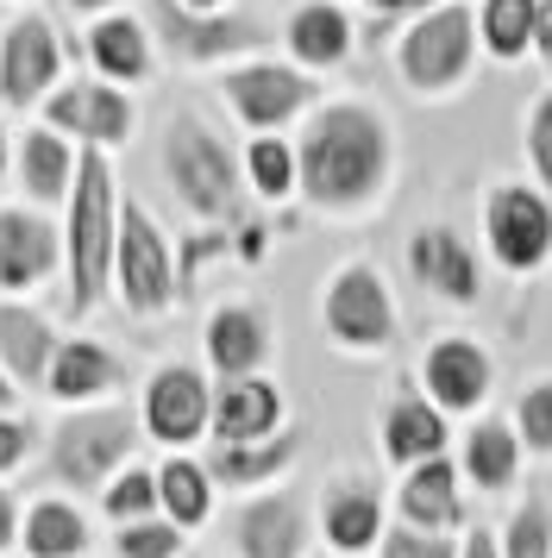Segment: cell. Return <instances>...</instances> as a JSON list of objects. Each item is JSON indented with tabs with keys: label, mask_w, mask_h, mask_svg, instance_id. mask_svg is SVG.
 <instances>
[{
	"label": "cell",
	"mask_w": 552,
	"mask_h": 558,
	"mask_svg": "<svg viewBox=\"0 0 552 558\" xmlns=\"http://www.w3.org/2000/svg\"><path fill=\"white\" fill-rule=\"evenodd\" d=\"M157 32L182 63H214V57H239L264 45V32L251 20H207V13H182L176 0H157Z\"/></svg>",
	"instance_id": "cell-15"
},
{
	"label": "cell",
	"mask_w": 552,
	"mask_h": 558,
	"mask_svg": "<svg viewBox=\"0 0 552 558\" xmlns=\"http://www.w3.org/2000/svg\"><path fill=\"white\" fill-rule=\"evenodd\" d=\"M245 177L264 202H283V195L296 189V145H283V138H251Z\"/></svg>",
	"instance_id": "cell-34"
},
{
	"label": "cell",
	"mask_w": 552,
	"mask_h": 558,
	"mask_svg": "<svg viewBox=\"0 0 552 558\" xmlns=\"http://www.w3.org/2000/svg\"><path fill=\"white\" fill-rule=\"evenodd\" d=\"M533 13L540 0H483L477 7V51H490L496 63L533 51Z\"/></svg>",
	"instance_id": "cell-30"
},
{
	"label": "cell",
	"mask_w": 552,
	"mask_h": 558,
	"mask_svg": "<svg viewBox=\"0 0 552 558\" xmlns=\"http://www.w3.org/2000/svg\"><path fill=\"white\" fill-rule=\"evenodd\" d=\"M132 446H139V421L125 408H82L50 433V471L70 489H107L125 471Z\"/></svg>",
	"instance_id": "cell-5"
},
{
	"label": "cell",
	"mask_w": 552,
	"mask_h": 558,
	"mask_svg": "<svg viewBox=\"0 0 552 558\" xmlns=\"http://www.w3.org/2000/svg\"><path fill=\"white\" fill-rule=\"evenodd\" d=\"M207 421H214V396H207L201 371L164 364L145 383V433L157 446H195L201 433H207Z\"/></svg>",
	"instance_id": "cell-10"
},
{
	"label": "cell",
	"mask_w": 552,
	"mask_h": 558,
	"mask_svg": "<svg viewBox=\"0 0 552 558\" xmlns=\"http://www.w3.org/2000/svg\"><path fill=\"white\" fill-rule=\"evenodd\" d=\"M20 182H25V195H32V202H63V195H70V182H75L70 145H63L57 132H25Z\"/></svg>",
	"instance_id": "cell-32"
},
{
	"label": "cell",
	"mask_w": 552,
	"mask_h": 558,
	"mask_svg": "<svg viewBox=\"0 0 552 558\" xmlns=\"http://www.w3.org/2000/svg\"><path fill=\"white\" fill-rule=\"evenodd\" d=\"M176 7H189V13H214L220 0H176Z\"/></svg>",
	"instance_id": "cell-47"
},
{
	"label": "cell",
	"mask_w": 552,
	"mask_h": 558,
	"mask_svg": "<svg viewBox=\"0 0 552 558\" xmlns=\"http://www.w3.org/2000/svg\"><path fill=\"white\" fill-rule=\"evenodd\" d=\"M458 558H502L496 533H490V527H471V533H465V553H458Z\"/></svg>",
	"instance_id": "cell-41"
},
{
	"label": "cell",
	"mask_w": 552,
	"mask_h": 558,
	"mask_svg": "<svg viewBox=\"0 0 552 558\" xmlns=\"http://www.w3.org/2000/svg\"><path fill=\"white\" fill-rule=\"evenodd\" d=\"M490 383H496V364H490V352L477 339H433L427 345L421 389L440 414H471V408H483Z\"/></svg>",
	"instance_id": "cell-11"
},
{
	"label": "cell",
	"mask_w": 552,
	"mask_h": 558,
	"mask_svg": "<svg viewBox=\"0 0 552 558\" xmlns=\"http://www.w3.org/2000/svg\"><path fill=\"white\" fill-rule=\"evenodd\" d=\"M321 320L346 352H383L396 339V302H389V289H383V277L371 264H346L326 282Z\"/></svg>",
	"instance_id": "cell-8"
},
{
	"label": "cell",
	"mask_w": 552,
	"mask_h": 558,
	"mask_svg": "<svg viewBox=\"0 0 552 558\" xmlns=\"http://www.w3.org/2000/svg\"><path fill=\"white\" fill-rule=\"evenodd\" d=\"M458 464H465V477H471L483 496H502V489H515V477H521V439H515V427H508L502 414H490V421H477V427L465 433Z\"/></svg>",
	"instance_id": "cell-24"
},
{
	"label": "cell",
	"mask_w": 552,
	"mask_h": 558,
	"mask_svg": "<svg viewBox=\"0 0 552 558\" xmlns=\"http://www.w3.org/2000/svg\"><path fill=\"white\" fill-rule=\"evenodd\" d=\"M13 402V377H7V371H0V408Z\"/></svg>",
	"instance_id": "cell-48"
},
{
	"label": "cell",
	"mask_w": 552,
	"mask_h": 558,
	"mask_svg": "<svg viewBox=\"0 0 552 558\" xmlns=\"http://www.w3.org/2000/svg\"><path fill=\"white\" fill-rule=\"evenodd\" d=\"M88 57H95V70L107 82H139L151 70V38L132 13H107L88 32Z\"/></svg>",
	"instance_id": "cell-28"
},
{
	"label": "cell",
	"mask_w": 552,
	"mask_h": 558,
	"mask_svg": "<svg viewBox=\"0 0 552 558\" xmlns=\"http://www.w3.org/2000/svg\"><path fill=\"white\" fill-rule=\"evenodd\" d=\"M0 177H7V132H0Z\"/></svg>",
	"instance_id": "cell-49"
},
{
	"label": "cell",
	"mask_w": 552,
	"mask_h": 558,
	"mask_svg": "<svg viewBox=\"0 0 552 558\" xmlns=\"http://www.w3.org/2000/svg\"><path fill=\"white\" fill-rule=\"evenodd\" d=\"M483 239L496 252L502 270L515 277H533L552 257V202L540 189H521V182H502L483 202Z\"/></svg>",
	"instance_id": "cell-7"
},
{
	"label": "cell",
	"mask_w": 552,
	"mask_h": 558,
	"mask_svg": "<svg viewBox=\"0 0 552 558\" xmlns=\"http://www.w3.org/2000/svg\"><path fill=\"white\" fill-rule=\"evenodd\" d=\"M50 357H57V332H50L45 314L20 302L0 307V371L13 383H45Z\"/></svg>",
	"instance_id": "cell-23"
},
{
	"label": "cell",
	"mask_w": 552,
	"mask_h": 558,
	"mask_svg": "<svg viewBox=\"0 0 552 558\" xmlns=\"http://www.w3.org/2000/svg\"><path fill=\"white\" fill-rule=\"evenodd\" d=\"M32 446H38V433L25 427V421H7V414H0V477L20 471L25 458H32Z\"/></svg>",
	"instance_id": "cell-40"
},
{
	"label": "cell",
	"mask_w": 552,
	"mask_h": 558,
	"mask_svg": "<svg viewBox=\"0 0 552 558\" xmlns=\"http://www.w3.org/2000/svg\"><path fill=\"white\" fill-rule=\"evenodd\" d=\"M289 51H296V63H308V70L346 63L351 20L333 7V0H308V7H296V20H289Z\"/></svg>",
	"instance_id": "cell-27"
},
{
	"label": "cell",
	"mask_w": 552,
	"mask_h": 558,
	"mask_svg": "<svg viewBox=\"0 0 552 558\" xmlns=\"http://www.w3.org/2000/svg\"><path fill=\"white\" fill-rule=\"evenodd\" d=\"M527 163H533L540 189H552V95H540L533 120H527Z\"/></svg>",
	"instance_id": "cell-39"
},
{
	"label": "cell",
	"mask_w": 552,
	"mask_h": 558,
	"mask_svg": "<svg viewBox=\"0 0 552 558\" xmlns=\"http://www.w3.org/2000/svg\"><path fill=\"white\" fill-rule=\"evenodd\" d=\"M301 452V427L276 433V439H257V446H214L207 452V477L226 483V489H257V483L283 477Z\"/></svg>",
	"instance_id": "cell-25"
},
{
	"label": "cell",
	"mask_w": 552,
	"mask_h": 558,
	"mask_svg": "<svg viewBox=\"0 0 552 558\" xmlns=\"http://www.w3.org/2000/svg\"><path fill=\"white\" fill-rule=\"evenodd\" d=\"M376 553L383 558H458V546H452L446 533H421V527H383V539H376Z\"/></svg>",
	"instance_id": "cell-38"
},
{
	"label": "cell",
	"mask_w": 552,
	"mask_h": 558,
	"mask_svg": "<svg viewBox=\"0 0 552 558\" xmlns=\"http://www.w3.org/2000/svg\"><path fill=\"white\" fill-rule=\"evenodd\" d=\"M396 508H401V527L452 533L458 521H465V502H458V464H452V458H427V464H415V471H401Z\"/></svg>",
	"instance_id": "cell-18"
},
{
	"label": "cell",
	"mask_w": 552,
	"mask_h": 558,
	"mask_svg": "<svg viewBox=\"0 0 552 558\" xmlns=\"http://www.w3.org/2000/svg\"><path fill=\"white\" fill-rule=\"evenodd\" d=\"M75 13H107V7H113V0H70Z\"/></svg>",
	"instance_id": "cell-46"
},
{
	"label": "cell",
	"mask_w": 552,
	"mask_h": 558,
	"mask_svg": "<svg viewBox=\"0 0 552 558\" xmlns=\"http://www.w3.org/2000/svg\"><path fill=\"white\" fill-rule=\"evenodd\" d=\"M50 132H70V138H88V145H120L132 132V101H125L113 82H75V88H57L45 101Z\"/></svg>",
	"instance_id": "cell-13"
},
{
	"label": "cell",
	"mask_w": 552,
	"mask_h": 558,
	"mask_svg": "<svg viewBox=\"0 0 552 558\" xmlns=\"http://www.w3.org/2000/svg\"><path fill=\"white\" fill-rule=\"evenodd\" d=\"M239 257H251V264L264 257V227H245V232H239Z\"/></svg>",
	"instance_id": "cell-44"
},
{
	"label": "cell",
	"mask_w": 552,
	"mask_h": 558,
	"mask_svg": "<svg viewBox=\"0 0 552 558\" xmlns=\"http://www.w3.org/2000/svg\"><path fill=\"white\" fill-rule=\"evenodd\" d=\"M271 352V327H264V314L257 307H220L214 320H207V364L220 371L226 383L239 377H257V364Z\"/></svg>",
	"instance_id": "cell-20"
},
{
	"label": "cell",
	"mask_w": 552,
	"mask_h": 558,
	"mask_svg": "<svg viewBox=\"0 0 552 558\" xmlns=\"http://www.w3.org/2000/svg\"><path fill=\"white\" fill-rule=\"evenodd\" d=\"M57 70H63V45H57L50 20H38V13L13 20L7 38H0V101L32 107L57 82Z\"/></svg>",
	"instance_id": "cell-12"
},
{
	"label": "cell",
	"mask_w": 552,
	"mask_h": 558,
	"mask_svg": "<svg viewBox=\"0 0 552 558\" xmlns=\"http://www.w3.org/2000/svg\"><path fill=\"white\" fill-rule=\"evenodd\" d=\"M214 446H257L283 433V389L264 377H239L214 396Z\"/></svg>",
	"instance_id": "cell-16"
},
{
	"label": "cell",
	"mask_w": 552,
	"mask_h": 558,
	"mask_svg": "<svg viewBox=\"0 0 552 558\" xmlns=\"http://www.w3.org/2000/svg\"><path fill=\"white\" fill-rule=\"evenodd\" d=\"M389 182V126L364 101L321 107L296 145V189L326 214L371 207Z\"/></svg>",
	"instance_id": "cell-1"
},
{
	"label": "cell",
	"mask_w": 552,
	"mask_h": 558,
	"mask_svg": "<svg viewBox=\"0 0 552 558\" xmlns=\"http://www.w3.org/2000/svg\"><path fill=\"white\" fill-rule=\"evenodd\" d=\"M113 239H120V195L100 151L75 157L70 182V227H63V264H70V314H95L113 282Z\"/></svg>",
	"instance_id": "cell-2"
},
{
	"label": "cell",
	"mask_w": 552,
	"mask_h": 558,
	"mask_svg": "<svg viewBox=\"0 0 552 558\" xmlns=\"http://www.w3.org/2000/svg\"><path fill=\"white\" fill-rule=\"evenodd\" d=\"M157 508H164V521L170 527H207V514H214V477H207V464L195 458H170L164 471H157Z\"/></svg>",
	"instance_id": "cell-29"
},
{
	"label": "cell",
	"mask_w": 552,
	"mask_h": 558,
	"mask_svg": "<svg viewBox=\"0 0 552 558\" xmlns=\"http://www.w3.org/2000/svg\"><path fill=\"white\" fill-rule=\"evenodd\" d=\"M57 257H63V239H57L38 214H20V207L0 214V289H32V282H45Z\"/></svg>",
	"instance_id": "cell-19"
},
{
	"label": "cell",
	"mask_w": 552,
	"mask_h": 558,
	"mask_svg": "<svg viewBox=\"0 0 552 558\" xmlns=\"http://www.w3.org/2000/svg\"><path fill=\"white\" fill-rule=\"evenodd\" d=\"M232 553L239 558H301L308 553V508L296 496H257L232 514Z\"/></svg>",
	"instance_id": "cell-14"
},
{
	"label": "cell",
	"mask_w": 552,
	"mask_h": 558,
	"mask_svg": "<svg viewBox=\"0 0 552 558\" xmlns=\"http://www.w3.org/2000/svg\"><path fill=\"white\" fill-rule=\"evenodd\" d=\"M100 508H107L120 527H132V521H151V514H157V471H145V464H125L120 477L100 489Z\"/></svg>",
	"instance_id": "cell-33"
},
{
	"label": "cell",
	"mask_w": 552,
	"mask_h": 558,
	"mask_svg": "<svg viewBox=\"0 0 552 558\" xmlns=\"http://www.w3.org/2000/svg\"><path fill=\"white\" fill-rule=\"evenodd\" d=\"M20 539H25L32 558H82L88 553V521H82V508H70V502H32Z\"/></svg>",
	"instance_id": "cell-31"
},
{
	"label": "cell",
	"mask_w": 552,
	"mask_h": 558,
	"mask_svg": "<svg viewBox=\"0 0 552 558\" xmlns=\"http://www.w3.org/2000/svg\"><path fill=\"white\" fill-rule=\"evenodd\" d=\"M164 177L201 220H232L239 214V163L195 113H176L164 132Z\"/></svg>",
	"instance_id": "cell-4"
},
{
	"label": "cell",
	"mask_w": 552,
	"mask_h": 558,
	"mask_svg": "<svg viewBox=\"0 0 552 558\" xmlns=\"http://www.w3.org/2000/svg\"><path fill=\"white\" fill-rule=\"evenodd\" d=\"M226 88V107L245 120L251 132H276L283 120H296L301 107L314 101V82L289 70V63H245L220 82Z\"/></svg>",
	"instance_id": "cell-9"
},
{
	"label": "cell",
	"mask_w": 552,
	"mask_h": 558,
	"mask_svg": "<svg viewBox=\"0 0 552 558\" xmlns=\"http://www.w3.org/2000/svg\"><path fill=\"white\" fill-rule=\"evenodd\" d=\"M496 546H502V558H552V508H547V496H527Z\"/></svg>",
	"instance_id": "cell-35"
},
{
	"label": "cell",
	"mask_w": 552,
	"mask_h": 558,
	"mask_svg": "<svg viewBox=\"0 0 552 558\" xmlns=\"http://www.w3.org/2000/svg\"><path fill=\"white\" fill-rule=\"evenodd\" d=\"M376 13H421V7H440V0H371Z\"/></svg>",
	"instance_id": "cell-45"
},
{
	"label": "cell",
	"mask_w": 552,
	"mask_h": 558,
	"mask_svg": "<svg viewBox=\"0 0 552 558\" xmlns=\"http://www.w3.org/2000/svg\"><path fill=\"white\" fill-rule=\"evenodd\" d=\"M515 439H521V452L552 458V377L521 389V402H515Z\"/></svg>",
	"instance_id": "cell-36"
},
{
	"label": "cell",
	"mask_w": 552,
	"mask_h": 558,
	"mask_svg": "<svg viewBox=\"0 0 552 558\" xmlns=\"http://www.w3.org/2000/svg\"><path fill=\"white\" fill-rule=\"evenodd\" d=\"M383 458L401 464V471H415L427 458H446V414L433 402H421V396L389 402V414H383Z\"/></svg>",
	"instance_id": "cell-21"
},
{
	"label": "cell",
	"mask_w": 552,
	"mask_h": 558,
	"mask_svg": "<svg viewBox=\"0 0 552 558\" xmlns=\"http://www.w3.org/2000/svg\"><path fill=\"white\" fill-rule=\"evenodd\" d=\"M533 51L552 63V0H540V13H533Z\"/></svg>",
	"instance_id": "cell-42"
},
{
	"label": "cell",
	"mask_w": 552,
	"mask_h": 558,
	"mask_svg": "<svg viewBox=\"0 0 552 558\" xmlns=\"http://www.w3.org/2000/svg\"><path fill=\"white\" fill-rule=\"evenodd\" d=\"M113 282H120V302L151 320L176 302V264H170V245L151 220L145 207L132 202L120 207V239H113Z\"/></svg>",
	"instance_id": "cell-6"
},
{
	"label": "cell",
	"mask_w": 552,
	"mask_h": 558,
	"mask_svg": "<svg viewBox=\"0 0 552 558\" xmlns=\"http://www.w3.org/2000/svg\"><path fill=\"white\" fill-rule=\"evenodd\" d=\"M13 533H20V514H13V496L0 489V553L13 546Z\"/></svg>",
	"instance_id": "cell-43"
},
{
	"label": "cell",
	"mask_w": 552,
	"mask_h": 558,
	"mask_svg": "<svg viewBox=\"0 0 552 558\" xmlns=\"http://www.w3.org/2000/svg\"><path fill=\"white\" fill-rule=\"evenodd\" d=\"M113 553L120 558H182V527H170V521H132V527H120V539H113Z\"/></svg>",
	"instance_id": "cell-37"
},
{
	"label": "cell",
	"mask_w": 552,
	"mask_h": 558,
	"mask_svg": "<svg viewBox=\"0 0 552 558\" xmlns=\"http://www.w3.org/2000/svg\"><path fill=\"white\" fill-rule=\"evenodd\" d=\"M113 383H120L113 352L95 345V339H70V345H57V357H50L45 389L57 396V402H95V396H107Z\"/></svg>",
	"instance_id": "cell-26"
},
{
	"label": "cell",
	"mask_w": 552,
	"mask_h": 558,
	"mask_svg": "<svg viewBox=\"0 0 552 558\" xmlns=\"http://www.w3.org/2000/svg\"><path fill=\"white\" fill-rule=\"evenodd\" d=\"M321 533L333 553H371L383 539V502L371 483H333L321 502Z\"/></svg>",
	"instance_id": "cell-22"
},
{
	"label": "cell",
	"mask_w": 552,
	"mask_h": 558,
	"mask_svg": "<svg viewBox=\"0 0 552 558\" xmlns=\"http://www.w3.org/2000/svg\"><path fill=\"white\" fill-rule=\"evenodd\" d=\"M408 264H415L421 289H433L440 302L471 307V302H477V289H483L471 245H465V239H458L452 227H421V232H415V245H408Z\"/></svg>",
	"instance_id": "cell-17"
},
{
	"label": "cell",
	"mask_w": 552,
	"mask_h": 558,
	"mask_svg": "<svg viewBox=\"0 0 552 558\" xmlns=\"http://www.w3.org/2000/svg\"><path fill=\"white\" fill-rule=\"evenodd\" d=\"M471 63H477V13L465 0L427 7L396 45V70L415 95H446V88H458V82L471 76Z\"/></svg>",
	"instance_id": "cell-3"
}]
</instances>
